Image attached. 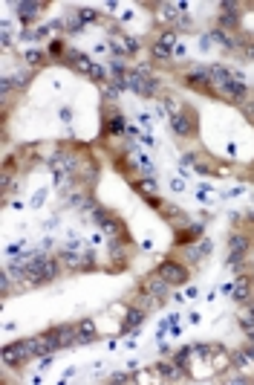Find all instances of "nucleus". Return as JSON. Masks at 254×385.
<instances>
[{
    "instance_id": "obj_29",
    "label": "nucleus",
    "mask_w": 254,
    "mask_h": 385,
    "mask_svg": "<svg viewBox=\"0 0 254 385\" xmlns=\"http://www.w3.org/2000/svg\"><path fill=\"white\" fill-rule=\"evenodd\" d=\"M12 84H15V81H9V78H3V81H0V93H6V90H9Z\"/></svg>"
},
{
    "instance_id": "obj_2",
    "label": "nucleus",
    "mask_w": 254,
    "mask_h": 385,
    "mask_svg": "<svg viewBox=\"0 0 254 385\" xmlns=\"http://www.w3.org/2000/svg\"><path fill=\"white\" fill-rule=\"evenodd\" d=\"M156 272L168 281V284H185L188 281V272H185V266L182 264H176V261H162L156 266Z\"/></svg>"
},
{
    "instance_id": "obj_6",
    "label": "nucleus",
    "mask_w": 254,
    "mask_h": 385,
    "mask_svg": "<svg viewBox=\"0 0 254 385\" xmlns=\"http://www.w3.org/2000/svg\"><path fill=\"white\" fill-rule=\"evenodd\" d=\"M110 47L119 52V55H133L136 52V41L133 38H127V35H122V32H110Z\"/></svg>"
},
{
    "instance_id": "obj_16",
    "label": "nucleus",
    "mask_w": 254,
    "mask_h": 385,
    "mask_svg": "<svg viewBox=\"0 0 254 385\" xmlns=\"http://www.w3.org/2000/svg\"><path fill=\"white\" fill-rule=\"evenodd\" d=\"M136 192L139 194H145V197H156V183H153V180H150V177H145V180H142V183H136Z\"/></svg>"
},
{
    "instance_id": "obj_26",
    "label": "nucleus",
    "mask_w": 254,
    "mask_h": 385,
    "mask_svg": "<svg viewBox=\"0 0 254 385\" xmlns=\"http://www.w3.org/2000/svg\"><path fill=\"white\" fill-rule=\"evenodd\" d=\"M110 383H133V380H130V377H127V374H113V377H110Z\"/></svg>"
},
{
    "instance_id": "obj_27",
    "label": "nucleus",
    "mask_w": 254,
    "mask_h": 385,
    "mask_svg": "<svg viewBox=\"0 0 254 385\" xmlns=\"http://www.w3.org/2000/svg\"><path fill=\"white\" fill-rule=\"evenodd\" d=\"M243 52H246V58H254V41L243 44Z\"/></svg>"
},
{
    "instance_id": "obj_30",
    "label": "nucleus",
    "mask_w": 254,
    "mask_h": 385,
    "mask_svg": "<svg viewBox=\"0 0 254 385\" xmlns=\"http://www.w3.org/2000/svg\"><path fill=\"white\" fill-rule=\"evenodd\" d=\"M170 186H173V192H182V189H185V183H182V180H173Z\"/></svg>"
},
{
    "instance_id": "obj_10",
    "label": "nucleus",
    "mask_w": 254,
    "mask_h": 385,
    "mask_svg": "<svg viewBox=\"0 0 254 385\" xmlns=\"http://www.w3.org/2000/svg\"><path fill=\"white\" fill-rule=\"evenodd\" d=\"M52 336H55V342H58V348H66V345H72L75 339H78V333H75V327L72 324H64V327H55V330H49Z\"/></svg>"
},
{
    "instance_id": "obj_31",
    "label": "nucleus",
    "mask_w": 254,
    "mask_h": 385,
    "mask_svg": "<svg viewBox=\"0 0 254 385\" xmlns=\"http://www.w3.org/2000/svg\"><path fill=\"white\" fill-rule=\"evenodd\" d=\"M249 336H252V342H254V327H252V330H249Z\"/></svg>"
},
{
    "instance_id": "obj_24",
    "label": "nucleus",
    "mask_w": 254,
    "mask_h": 385,
    "mask_svg": "<svg viewBox=\"0 0 254 385\" xmlns=\"http://www.w3.org/2000/svg\"><path fill=\"white\" fill-rule=\"evenodd\" d=\"M41 58H43V52H41V49H32V52H26V61H29V64H38Z\"/></svg>"
},
{
    "instance_id": "obj_23",
    "label": "nucleus",
    "mask_w": 254,
    "mask_h": 385,
    "mask_svg": "<svg viewBox=\"0 0 254 385\" xmlns=\"http://www.w3.org/2000/svg\"><path fill=\"white\" fill-rule=\"evenodd\" d=\"M78 18H81V21H95L98 15H95L93 9H78Z\"/></svg>"
},
{
    "instance_id": "obj_33",
    "label": "nucleus",
    "mask_w": 254,
    "mask_h": 385,
    "mask_svg": "<svg viewBox=\"0 0 254 385\" xmlns=\"http://www.w3.org/2000/svg\"><path fill=\"white\" fill-rule=\"evenodd\" d=\"M252 116H254V101H252Z\"/></svg>"
},
{
    "instance_id": "obj_8",
    "label": "nucleus",
    "mask_w": 254,
    "mask_h": 385,
    "mask_svg": "<svg viewBox=\"0 0 254 385\" xmlns=\"http://www.w3.org/2000/svg\"><path fill=\"white\" fill-rule=\"evenodd\" d=\"M225 292H231V295H234V301H246V298H249V292H252V278H249V275H240L231 287H225Z\"/></svg>"
},
{
    "instance_id": "obj_11",
    "label": "nucleus",
    "mask_w": 254,
    "mask_h": 385,
    "mask_svg": "<svg viewBox=\"0 0 254 385\" xmlns=\"http://www.w3.org/2000/svg\"><path fill=\"white\" fill-rule=\"evenodd\" d=\"M170 125H173V130L179 133V136H190L193 133V122H190V116L188 113H179V116H170Z\"/></svg>"
},
{
    "instance_id": "obj_12",
    "label": "nucleus",
    "mask_w": 254,
    "mask_h": 385,
    "mask_svg": "<svg viewBox=\"0 0 254 385\" xmlns=\"http://www.w3.org/2000/svg\"><path fill=\"white\" fill-rule=\"evenodd\" d=\"M185 81L193 84V87H196V84H205V81L211 84V70H208V67H193V70H188Z\"/></svg>"
},
{
    "instance_id": "obj_22",
    "label": "nucleus",
    "mask_w": 254,
    "mask_h": 385,
    "mask_svg": "<svg viewBox=\"0 0 254 385\" xmlns=\"http://www.w3.org/2000/svg\"><path fill=\"white\" fill-rule=\"evenodd\" d=\"M139 168H142V174H145V177H150V174H153V165L145 160V157H139Z\"/></svg>"
},
{
    "instance_id": "obj_14",
    "label": "nucleus",
    "mask_w": 254,
    "mask_h": 385,
    "mask_svg": "<svg viewBox=\"0 0 254 385\" xmlns=\"http://www.w3.org/2000/svg\"><path fill=\"white\" fill-rule=\"evenodd\" d=\"M142 321H145V313H142L139 307H130V310H127V319H125V327H122V330H125V333H133V330H136Z\"/></svg>"
},
{
    "instance_id": "obj_1",
    "label": "nucleus",
    "mask_w": 254,
    "mask_h": 385,
    "mask_svg": "<svg viewBox=\"0 0 254 385\" xmlns=\"http://www.w3.org/2000/svg\"><path fill=\"white\" fill-rule=\"evenodd\" d=\"M127 87H133L139 96H150L156 90V78H150L145 70H133V72H127Z\"/></svg>"
},
{
    "instance_id": "obj_21",
    "label": "nucleus",
    "mask_w": 254,
    "mask_h": 385,
    "mask_svg": "<svg viewBox=\"0 0 254 385\" xmlns=\"http://www.w3.org/2000/svg\"><path fill=\"white\" fill-rule=\"evenodd\" d=\"M110 130H113V133H122V130H125V119H122V116H113V119H110Z\"/></svg>"
},
{
    "instance_id": "obj_17",
    "label": "nucleus",
    "mask_w": 254,
    "mask_h": 385,
    "mask_svg": "<svg viewBox=\"0 0 254 385\" xmlns=\"http://www.w3.org/2000/svg\"><path fill=\"white\" fill-rule=\"evenodd\" d=\"M159 374H162V377H170V380H179V377H182L179 368H173L170 362H162V365H159Z\"/></svg>"
},
{
    "instance_id": "obj_19",
    "label": "nucleus",
    "mask_w": 254,
    "mask_h": 385,
    "mask_svg": "<svg viewBox=\"0 0 254 385\" xmlns=\"http://www.w3.org/2000/svg\"><path fill=\"white\" fill-rule=\"evenodd\" d=\"M190 353H193V348H182V351L176 353V365H179V368H185V365H188Z\"/></svg>"
},
{
    "instance_id": "obj_28",
    "label": "nucleus",
    "mask_w": 254,
    "mask_h": 385,
    "mask_svg": "<svg viewBox=\"0 0 254 385\" xmlns=\"http://www.w3.org/2000/svg\"><path fill=\"white\" fill-rule=\"evenodd\" d=\"M23 84H26V72H18L15 75V87H23Z\"/></svg>"
},
{
    "instance_id": "obj_3",
    "label": "nucleus",
    "mask_w": 254,
    "mask_h": 385,
    "mask_svg": "<svg viewBox=\"0 0 254 385\" xmlns=\"http://www.w3.org/2000/svg\"><path fill=\"white\" fill-rule=\"evenodd\" d=\"M142 292L150 295V298H165V295H168V281H165L159 272H153V275H148V278L142 281Z\"/></svg>"
},
{
    "instance_id": "obj_18",
    "label": "nucleus",
    "mask_w": 254,
    "mask_h": 385,
    "mask_svg": "<svg viewBox=\"0 0 254 385\" xmlns=\"http://www.w3.org/2000/svg\"><path fill=\"white\" fill-rule=\"evenodd\" d=\"M153 58H159V61L170 58V47H165L162 41H156V44H153Z\"/></svg>"
},
{
    "instance_id": "obj_25",
    "label": "nucleus",
    "mask_w": 254,
    "mask_h": 385,
    "mask_svg": "<svg viewBox=\"0 0 254 385\" xmlns=\"http://www.w3.org/2000/svg\"><path fill=\"white\" fill-rule=\"evenodd\" d=\"M159 41H162L165 47H173V44H176V35H173V32H165L162 38H159Z\"/></svg>"
},
{
    "instance_id": "obj_32",
    "label": "nucleus",
    "mask_w": 254,
    "mask_h": 385,
    "mask_svg": "<svg viewBox=\"0 0 254 385\" xmlns=\"http://www.w3.org/2000/svg\"><path fill=\"white\" fill-rule=\"evenodd\" d=\"M249 356H252V359H254V348H249Z\"/></svg>"
},
{
    "instance_id": "obj_4",
    "label": "nucleus",
    "mask_w": 254,
    "mask_h": 385,
    "mask_svg": "<svg viewBox=\"0 0 254 385\" xmlns=\"http://www.w3.org/2000/svg\"><path fill=\"white\" fill-rule=\"evenodd\" d=\"M246 249H249V238L234 235V238H231V255H228V266H231V269H240V266H243Z\"/></svg>"
},
{
    "instance_id": "obj_20",
    "label": "nucleus",
    "mask_w": 254,
    "mask_h": 385,
    "mask_svg": "<svg viewBox=\"0 0 254 385\" xmlns=\"http://www.w3.org/2000/svg\"><path fill=\"white\" fill-rule=\"evenodd\" d=\"M52 275H55V264H52V261H46V264H43V272H41V281H49Z\"/></svg>"
},
{
    "instance_id": "obj_5",
    "label": "nucleus",
    "mask_w": 254,
    "mask_h": 385,
    "mask_svg": "<svg viewBox=\"0 0 254 385\" xmlns=\"http://www.w3.org/2000/svg\"><path fill=\"white\" fill-rule=\"evenodd\" d=\"M3 362L6 365H18V362H23V359H29V345L26 342H18V345H9V348H3Z\"/></svg>"
},
{
    "instance_id": "obj_9",
    "label": "nucleus",
    "mask_w": 254,
    "mask_h": 385,
    "mask_svg": "<svg viewBox=\"0 0 254 385\" xmlns=\"http://www.w3.org/2000/svg\"><path fill=\"white\" fill-rule=\"evenodd\" d=\"M75 333H78V339H75L78 345H90V342L95 339V321L93 319L78 321V324H75Z\"/></svg>"
},
{
    "instance_id": "obj_7",
    "label": "nucleus",
    "mask_w": 254,
    "mask_h": 385,
    "mask_svg": "<svg viewBox=\"0 0 254 385\" xmlns=\"http://www.w3.org/2000/svg\"><path fill=\"white\" fill-rule=\"evenodd\" d=\"M95 223H101L104 226V232H107V235H113V238H116V235H119V232H122V223H119V220H116V217H113V215H107V212H104V209H98V206H95Z\"/></svg>"
},
{
    "instance_id": "obj_13",
    "label": "nucleus",
    "mask_w": 254,
    "mask_h": 385,
    "mask_svg": "<svg viewBox=\"0 0 254 385\" xmlns=\"http://www.w3.org/2000/svg\"><path fill=\"white\" fill-rule=\"evenodd\" d=\"M43 9V3L41 0H29V3H18V15H21V21H32L38 12Z\"/></svg>"
},
{
    "instance_id": "obj_15",
    "label": "nucleus",
    "mask_w": 254,
    "mask_h": 385,
    "mask_svg": "<svg viewBox=\"0 0 254 385\" xmlns=\"http://www.w3.org/2000/svg\"><path fill=\"white\" fill-rule=\"evenodd\" d=\"M69 64L75 67V70H81V72H93V67H95L84 52H69Z\"/></svg>"
}]
</instances>
